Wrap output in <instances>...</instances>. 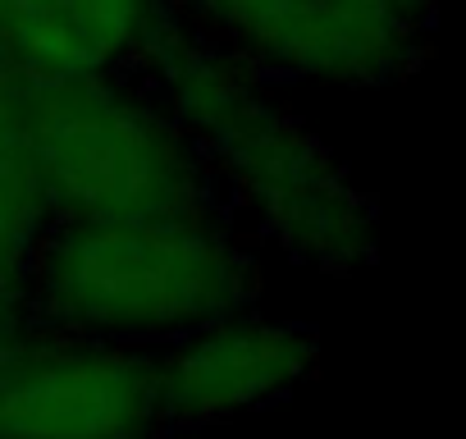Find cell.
Returning <instances> with one entry per match:
<instances>
[{"label":"cell","instance_id":"obj_1","mask_svg":"<svg viewBox=\"0 0 466 439\" xmlns=\"http://www.w3.org/2000/svg\"><path fill=\"white\" fill-rule=\"evenodd\" d=\"M192 142L219 206L316 271H352L370 252V206L329 147L275 97L270 78L187 24L137 69Z\"/></svg>","mask_w":466,"mask_h":439},{"label":"cell","instance_id":"obj_7","mask_svg":"<svg viewBox=\"0 0 466 439\" xmlns=\"http://www.w3.org/2000/svg\"><path fill=\"white\" fill-rule=\"evenodd\" d=\"M169 24L165 0H0V65L19 78L137 74Z\"/></svg>","mask_w":466,"mask_h":439},{"label":"cell","instance_id":"obj_4","mask_svg":"<svg viewBox=\"0 0 466 439\" xmlns=\"http://www.w3.org/2000/svg\"><path fill=\"white\" fill-rule=\"evenodd\" d=\"M169 15L266 78L393 83L434 15L416 0H165Z\"/></svg>","mask_w":466,"mask_h":439},{"label":"cell","instance_id":"obj_8","mask_svg":"<svg viewBox=\"0 0 466 439\" xmlns=\"http://www.w3.org/2000/svg\"><path fill=\"white\" fill-rule=\"evenodd\" d=\"M15 92H19V74L0 65V302H10L19 298V289H28L33 248L51 225L33 165L24 156Z\"/></svg>","mask_w":466,"mask_h":439},{"label":"cell","instance_id":"obj_6","mask_svg":"<svg viewBox=\"0 0 466 439\" xmlns=\"http://www.w3.org/2000/svg\"><path fill=\"white\" fill-rule=\"evenodd\" d=\"M311 339L298 325L233 311L178 343L156 362L165 416H228L284 393L311 366Z\"/></svg>","mask_w":466,"mask_h":439},{"label":"cell","instance_id":"obj_5","mask_svg":"<svg viewBox=\"0 0 466 439\" xmlns=\"http://www.w3.org/2000/svg\"><path fill=\"white\" fill-rule=\"evenodd\" d=\"M160 416L142 348L56 325L0 334V439H142Z\"/></svg>","mask_w":466,"mask_h":439},{"label":"cell","instance_id":"obj_3","mask_svg":"<svg viewBox=\"0 0 466 439\" xmlns=\"http://www.w3.org/2000/svg\"><path fill=\"white\" fill-rule=\"evenodd\" d=\"M15 115L51 220L224 210L206 165L142 74L19 78Z\"/></svg>","mask_w":466,"mask_h":439},{"label":"cell","instance_id":"obj_2","mask_svg":"<svg viewBox=\"0 0 466 439\" xmlns=\"http://www.w3.org/2000/svg\"><path fill=\"white\" fill-rule=\"evenodd\" d=\"M257 257L228 210L151 220H51L33 248L28 298L42 325L147 348L248 311Z\"/></svg>","mask_w":466,"mask_h":439}]
</instances>
